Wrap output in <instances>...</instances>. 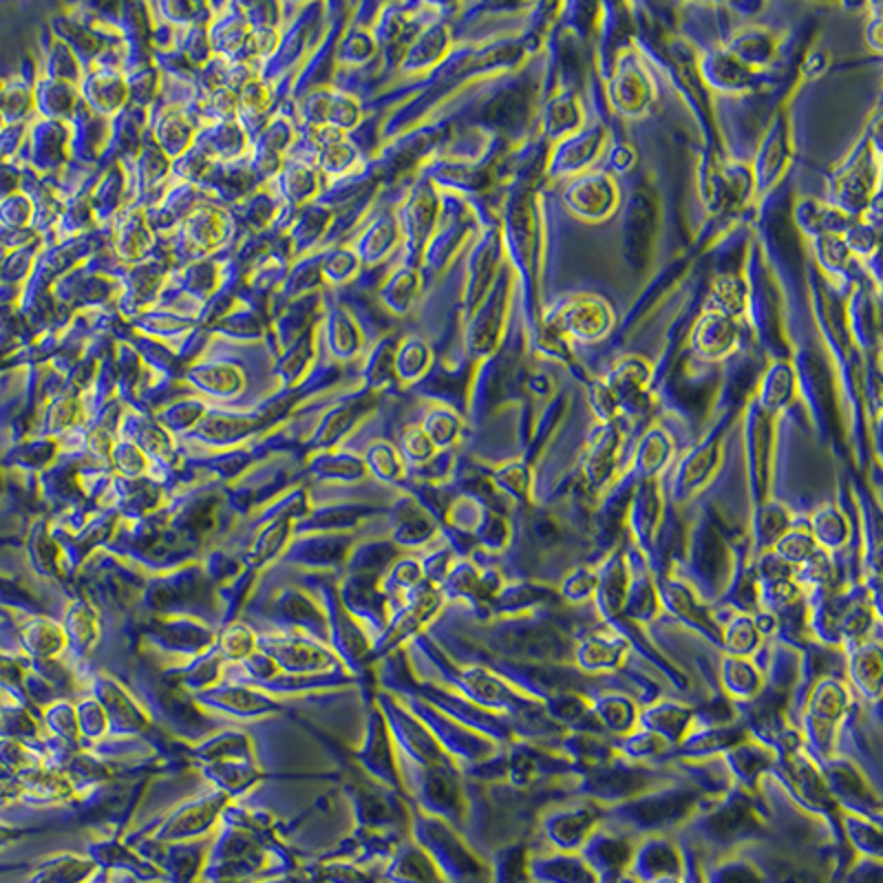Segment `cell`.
Returning <instances> with one entry per match:
<instances>
[{
  "label": "cell",
  "instance_id": "6da1fadb",
  "mask_svg": "<svg viewBox=\"0 0 883 883\" xmlns=\"http://www.w3.org/2000/svg\"><path fill=\"white\" fill-rule=\"evenodd\" d=\"M879 152L872 141H863L848 161H843L828 179V201L857 219L879 192Z\"/></svg>",
  "mask_w": 883,
  "mask_h": 883
},
{
  "label": "cell",
  "instance_id": "7a4b0ae2",
  "mask_svg": "<svg viewBox=\"0 0 883 883\" xmlns=\"http://www.w3.org/2000/svg\"><path fill=\"white\" fill-rule=\"evenodd\" d=\"M611 305L596 294H574L565 298L547 320V327L563 338L592 344L600 342L614 329Z\"/></svg>",
  "mask_w": 883,
  "mask_h": 883
},
{
  "label": "cell",
  "instance_id": "3957f363",
  "mask_svg": "<svg viewBox=\"0 0 883 883\" xmlns=\"http://www.w3.org/2000/svg\"><path fill=\"white\" fill-rule=\"evenodd\" d=\"M605 93L611 110L629 119L647 115L656 102L653 79L642 60L631 51H623L616 60Z\"/></svg>",
  "mask_w": 883,
  "mask_h": 883
},
{
  "label": "cell",
  "instance_id": "277c9868",
  "mask_svg": "<svg viewBox=\"0 0 883 883\" xmlns=\"http://www.w3.org/2000/svg\"><path fill=\"white\" fill-rule=\"evenodd\" d=\"M698 192L702 205L711 214H720L744 203L753 194V177L748 163L702 159L698 168Z\"/></svg>",
  "mask_w": 883,
  "mask_h": 883
},
{
  "label": "cell",
  "instance_id": "5b68a950",
  "mask_svg": "<svg viewBox=\"0 0 883 883\" xmlns=\"http://www.w3.org/2000/svg\"><path fill=\"white\" fill-rule=\"evenodd\" d=\"M561 201L572 216L585 223H600L616 212L620 194L611 174L605 170H587L565 181Z\"/></svg>",
  "mask_w": 883,
  "mask_h": 883
},
{
  "label": "cell",
  "instance_id": "8992f818",
  "mask_svg": "<svg viewBox=\"0 0 883 883\" xmlns=\"http://www.w3.org/2000/svg\"><path fill=\"white\" fill-rule=\"evenodd\" d=\"M609 141V132L600 124H589L576 130L574 135L552 143V152L547 157V174L552 179H572L578 177L605 155Z\"/></svg>",
  "mask_w": 883,
  "mask_h": 883
},
{
  "label": "cell",
  "instance_id": "52a82bcc",
  "mask_svg": "<svg viewBox=\"0 0 883 883\" xmlns=\"http://www.w3.org/2000/svg\"><path fill=\"white\" fill-rule=\"evenodd\" d=\"M792 159V141H790V124L786 115H775L766 126L762 141L755 150L753 161L748 163L753 177V194H766L775 188V183L784 177Z\"/></svg>",
  "mask_w": 883,
  "mask_h": 883
},
{
  "label": "cell",
  "instance_id": "ba28073f",
  "mask_svg": "<svg viewBox=\"0 0 883 883\" xmlns=\"http://www.w3.org/2000/svg\"><path fill=\"white\" fill-rule=\"evenodd\" d=\"M510 280H501V285H494L490 296L472 311L466 327V349L472 358H488L497 351L506 320H508V309H510Z\"/></svg>",
  "mask_w": 883,
  "mask_h": 883
},
{
  "label": "cell",
  "instance_id": "9c48e42d",
  "mask_svg": "<svg viewBox=\"0 0 883 883\" xmlns=\"http://www.w3.org/2000/svg\"><path fill=\"white\" fill-rule=\"evenodd\" d=\"M503 249H506L503 241L494 230L486 232L472 247V254H470L468 267H466L464 291H461L464 313L468 318L490 296L497 274H499V267L503 263Z\"/></svg>",
  "mask_w": 883,
  "mask_h": 883
},
{
  "label": "cell",
  "instance_id": "30bf717a",
  "mask_svg": "<svg viewBox=\"0 0 883 883\" xmlns=\"http://www.w3.org/2000/svg\"><path fill=\"white\" fill-rule=\"evenodd\" d=\"M740 336V320L704 309L689 331V349L700 360L720 362L737 349Z\"/></svg>",
  "mask_w": 883,
  "mask_h": 883
},
{
  "label": "cell",
  "instance_id": "8fae6325",
  "mask_svg": "<svg viewBox=\"0 0 883 883\" xmlns=\"http://www.w3.org/2000/svg\"><path fill=\"white\" fill-rule=\"evenodd\" d=\"M698 73L702 82L722 95H742L748 93L755 84V73L740 64L731 53L722 46L704 51L698 60Z\"/></svg>",
  "mask_w": 883,
  "mask_h": 883
},
{
  "label": "cell",
  "instance_id": "7c38bea8",
  "mask_svg": "<svg viewBox=\"0 0 883 883\" xmlns=\"http://www.w3.org/2000/svg\"><path fill=\"white\" fill-rule=\"evenodd\" d=\"M722 49L726 53H731L748 71L757 73L759 68H766L777 57L779 38L768 26L744 24L728 35V40Z\"/></svg>",
  "mask_w": 883,
  "mask_h": 883
},
{
  "label": "cell",
  "instance_id": "4fadbf2b",
  "mask_svg": "<svg viewBox=\"0 0 883 883\" xmlns=\"http://www.w3.org/2000/svg\"><path fill=\"white\" fill-rule=\"evenodd\" d=\"M603 382L614 393V397H616L620 408L623 406H636L645 397V393L649 389L651 364L645 358L636 355V353L623 355L609 366V371L603 377Z\"/></svg>",
  "mask_w": 883,
  "mask_h": 883
},
{
  "label": "cell",
  "instance_id": "5bb4252c",
  "mask_svg": "<svg viewBox=\"0 0 883 883\" xmlns=\"http://www.w3.org/2000/svg\"><path fill=\"white\" fill-rule=\"evenodd\" d=\"M795 391H797V373H795L792 362L781 360V358L770 360L759 377L755 406L764 415L775 417L792 402Z\"/></svg>",
  "mask_w": 883,
  "mask_h": 883
},
{
  "label": "cell",
  "instance_id": "9a60e30c",
  "mask_svg": "<svg viewBox=\"0 0 883 883\" xmlns=\"http://www.w3.org/2000/svg\"><path fill=\"white\" fill-rule=\"evenodd\" d=\"M792 219H795L797 230L808 241H815L819 236H830V234L841 236V232L852 221V216H848L845 212L834 208L830 201L815 199V196H799L795 203V210H792Z\"/></svg>",
  "mask_w": 883,
  "mask_h": 883
},
{
  "label": "cell",
  "instance_id": "2e32d148",
  "mask_svg": "<svg viewBox=\"0 0 883 883\" xmlns=\"http://www.w3.org/2000/svg\"><path fill=\"white\" fill-rule=\"evenodd\" d=\"M453 35L442 22H430L424 26L406 46L402 55V68L408 73H422L437 66L450 51Z\"/></svg>",
  "mask_w": 883,
  "mask_h": 883
},
{
  "label": "cell",
  "instance_id": "e0dca14e",
  "mask_svg": "<svg viewBox=\"0 0 883 883\" xmlns=\"http://www.w3.org/2000/svg\"><path fill=\"white\" fill-rule=\"evenodd\" d=\"M437 212H439V199L433 190L419 188L411 194V199L406 201V205L397 216V225L413 247L426 245V238L435 230Z\"/></svg>",
  "mask_w": 883,
  "mask_h": 883
},
{
  "label": "cell",
  "instance_id": "ac0fdd59",
  "mask_svg": "<svg viewBox=\"0 0 883 883\" xmlns=\"http://www.w3.org/2000/svg\"><path fill=\"white\" fill-rule=\"evenodd\" d=\"M585 126V110L574 93L552 95L541 113V128L547 141L556 143Z\"/></svg>",
  "mask_w": 883,
  "mask_h": 883
},
{
  "label": "cell",
  "instance_id": "d6986e66",
  "mask_svg": "<svg viewBox=\"0 0 883 883\" xmlns=\"http://www.w3.org/2000/svg\"><path fill=\"white\" fill-rule=\"evenodd\" d=\"M620 446V433L611 424H598L596 430L589 437L587 453L583 459V472L589 479V483H603L609 479L614 464H616V453Z\"/></svg>",
  "mask_w": 883,
  "mask_h": 883
},
{
  "label": "cell",
  "instance_id": "ffe728a7",
  "mask_svg": "<svg viewBox=\"0 0 883 883\" xmlns=\"http://www.w3.org/2000/svg\"><path fill=\"white\" fill-rule=\"evenodd\" d=\"M746 307H748V283L744 280L742 274L722 272L711 280L704 309L720 311L728 318L740 320Z\"/></svg>",
  "mask_w": 883,
  "mask_h": 883
},
{
  "label": "cell",
  "instance_id": "44dd1931",
  "mask_svg": "<svg viewBox=\"0 0 883 883\" xmlns=\"http://www.w3.org/2000/svg\"><path fill=\"white\" fill-rule=\"evenodd\" d=\"M673 455V442L662 426H649L636 448V468L645 477L660 472Z\"/></svg>",
  "mask_w": 883,
  "mask_h": 883
},
{
  "label": "cell",
  "instance_id": "7402d4cb",
  "mask_svg": "<svg viewBox=\"0 0 883 883\" xmlns=\"http://www.w3.org/2000/svg\"><path fill=\"white\" fill-rule=\"evenodd\" d=\"M419 287H422L419 269L404 265V267H397L386 278V283L380 289V298L391 311L404 313L415 302V298L419 294Z\"/></svg>",
  "mask_w": 883,
  "mask_h": 883
},
{
  "label": "cell",
  "instance_id": "603a6c76",
  "mask_svg": "<svg viewBox=\"0 0 883 883\" xmlns=\"http://www.w3.org/2000/svg\"><path fill=\"white\" fill-rule=\"evenodd\" d=\"M430 362H433L430 347L422 338L411 336V338H404L400 342V347L395 349L393 369H395V375L404 384H411V382L419 380L428 371Z\"/></svg>",
  "mask_w": 883,
  "mask_h": 883
},
{
  "label": "cell",
  "instance_id": "cb8c5ba5",
  "mask_svg": "<svg viewBox=\"0 0 883 883\" xmlns=\"http://www.w3.org/2000/svg\"><path fill=\"white\" fill-rule=\"evenodd\" d=\"M848 322H850L852 338L859 342V347L870 349L876 340V309H874L868 291L861 287H857L850 296Z\"/></svg>",
  "mask_w": 883,
  "mask_h": 883
},
{
  "label": "cell",
  "instance_id": "d4e9b609",
  "mask_svg": "<svg viewBox=\"0 0 883 883\" xmlns=\"http://www.w3.org/2000/svg\"><path fill=\"white\" fill-rule=\"evenodd\" d=\"M400 241V225L393 216L377 219L360 241V254L369 263L382 260Z\"/></svg>",
  "mask_w": 883,
  "mask_h": 883
},
{
  "label": "cell",
  "instance_id": "484cf974",
  "mask_svg": "<svg viewBox=\"0 0 883 883\" xmlns=\"http://www.w3.org/2000/svg\"><path fill=\"white\" fill-rule=\"evenodd\" d=\"M812 243V254L817 265L826 276H843L848 272V265L852 260L848 247L843 245L841 236L830 234V236H819Z\"/></svg>",
  "mask_w": 883,
  "mask_h": 883
},
{
  "label": "cell",
  "instance_id": "4316f807",
  "mask_svg": "<svg viewBox=\"0 0 883 883\" xmlns=\"http://www.w3.org/2000/svg\"><path fill=\"white\" fill-rule=\"evenodd\" d=\"M422 430L426 433V437L430 439V444H433L435 448L450 446V444L457 439L459 430H461V419H459V415H457L453 408H448V406H435V408H430V411L426 413L424 424H422Z\"/></svg>",
  "mask_w": 883,
  "mask_h": 883
},
{
  "label": "cell",
  "instance_id": "83f0119b",
  "mask_svg": "<svg viewBox=\"0 0 883 883\" xmlns=\"http://www.w3.org/2000/svg\"><path fill=\"white\" fill-rule=\"evenodd\" d=\"M841 241L848 247L852 258H859L863 263L872 260L876 249H879V227L865 223L863 219H852L848 227L841 232Z\"/></svg>",
  "mask_w": 883,
  "mask_h": 883
},
{
  "label": "cell",
  "instance_id": "f1b7e54d",
  "mask_svg": "<svg viewBox=\"0 0 883 883\" xmlns=\"http://www.w3.org/2000/svg\"><path fill=\"white\" fill-rule=\"evenodd\" d=\"M810 525H812L815 536H817L821 543H826V545H839V543L845 541V534H848L845 519H843V514H841L834 506H830V503H826V506H821V508L815 510V514H812V519H810Z\"/></svg>",
  "mask_w": 883,
  "mask_h": 883
},
{
  "label": "cell",
  "instance_id": "f546056e",
  "mask_svg": "<svg viewBox=\"0 0 883 883\" xmlns=\"http://www.w3.org/2000/svg\"><path fill=\"white\" fill-rule=\"evenodd\" d=\"M468 234H470V225L464 223V221H455V223L446 225L444 227V236L428 245L426 258L435 267H442L446 260H450L455 256L457 247H461L468 241Z\"/></svg>",
  "mask_w": 883,
  "mask_h": 883
},
{
  "label": "cell",
  "instance_id": "4dcf8cb0",
  "mask_svg": "<svg viewBox=\"0 0 883 883\" xmlns=\"http://www.w3.org/2000/svg\"><path fill=\"white\" fill-rule=\"evenodd\" d=\"M585 395H587V402H589V408H592L594 417L600 424H611L618 417L620 406H618L614 393L603 382V377L589 380L587 386H585Z\"/></svg>",
  "mask_w": 883,
  "mask_h": 883
},
{
  "label": "cell",
  "instance_id": "1f68e13d",
  "mask_svg": "<svg viewBox=\"0 0 883 883\" xmlns=\"http://www.w3.org/2000/svg\"><path fill=\"white\" fill-rule=\"evenodd\" d=\"M717 461V444H704L700 448H695L691 453V457H687L682 472H680V481L687 488H693L698 483H702L706 479V475L711 472L713 464Z\"/></svg>",
  "mask_w": 883,
  "mask_h": 883
},
{
  "label": "cell",
  "instance_id": "d6a6232c",
  "mask_svg": "<svg viewBox=\"0 0 883 883\" xmlns=\"http://www.w3.org/2000/svg\"><path fill=\"white\" fill-rule=\"evenodd\" d=\"M854 680L859 682V687L868 693V695H876L879 691V673H881V664H879V649L876 647H865L857 660H854Z\"/></svg>",
  "mask_w": 883,
  "mask_h": 883
},
{
  "label": "cell",
  "instance_id": "836d02e7",
  "mask_svg": "<svg viewBox=\"0 0 883 883\" xmlns=\"http://www.w3.org/2000/svg\"><path fill=\"white\" fill-rule=\"evenodd\" d=\"M492 481L501 490H506L508 494H514L519 499L525 497V492H528V470L521 461H510V464L501 466L499 470H494Z\"/></svg>",
  "mask_w": 883,
  "mask_h": 883
},
{
  "label": "cell",
  "instance_id": "e575fe53",
  "mask_svg": "<svg viewBox=\"0 0 883 883\" xmlns=\"http://www.w3.org/2000/svg\"><path fill=\"white\" fill-rule=\"evenodd\" d=\"M777 554L786 561H808L815 554V541L806 532H788L786 536L779 539L777 543Z\"/></svg>",
  "mask_w": 883,
  "mask_h": 883
},
{
  "label": "cell",
  "instance_id": "d590c367",
  "mask_svg": "<svg viewBox=\"0 0 883 883\" xmlns=\"http://www.w3.org/2000/svg\"><path fill=\"white\" fill-rule=\"evenodd\" d=\"M636 148L625 141H614L605 148V161H607V174H627L636 166Z\"/></svg>",
  "mask_w": 883,
  "mask_h": 883
},
{
  "label": "cell",
  "instance_id": "8d00e7d4",
  "mask_svg": "<svg viewBox=\"0 0 883 883\" xmlns=\"http://www.w3.org/2000/svg\"><path fill=\"white\" fill-rule=\"evenodd\" d=\"M355 159H358L355 150L342 141H336V143H329L322 148V163L327 170H331L336 174L349 172L353 168Z\"/></svg>",
  "mask_w": 883,
  "mask_h": 883
},
{
  "label": "cell",
  "instance_id": "74e56055",
  "mask_svg": "<svg viewBox=\"0 0 883 883\" xmlns=\"http://www.w3.org/2000/svg\"><path fill=\"white\" fill-rule=\"evenodd\" d=\"M402 448H404V453H406L413 461H426V459L435 453V446L430 444V439L426 437V433H424L422 428H417V426H413V428H408V430L404 433V437H402Z\"/></svg>",
  "mask_w": 883,
  "mask_h": 883
},
{
  "label": "cell",
  "instance_id": "f35d334b",
  "mask_svg": "<svg viewBox=\"0 0 883 883\" xmlns=\"http://www.w3.org/2000/svg\"><path fill=\"white\" fill-rule=\"evenodd\" d=\"M620 656V645L616 642H600V638H592V642L585 647L583 658L587 664L596 667V664H611L616 662V658ZM581 658V660H583Z\"/></svg>",
  "mask_w": 883,
  "mask_h": 883
},
{
  "label": "cell",
  "instance_id": "ab89813d",
  "mask_svg": "<svg viewBox=\"0 0 883 883\" xmlns=\"http://www.w3.org/2000/svg\"><path fill=\"white\" fill-rule=\"evenodd\" d=\"M369 459H371L373 468L377 470V475H382L386 479H393L400 475V459L393 453V448H389L386 444H377L375 448H371Z\"/></svg>",
  "mask_w": 883,
  "mask_h": 883
},
{
  "label": "cell",
  "instance_id": "60d3db41",
  "mask_svg": "<svg viewBox=\"0 0 883 883\" xmlns=\"http://www.w3.org/2000/svg\"><path fill=\"white\" fill-rule=\"evenodd\" d=\"M726 645H728V649H733L737 653L751 651L755 645V631L751 627V620H746V618L735 620V625H731V629L726 634Z\"/></svg>",
  "mask_w": 883,
  "mask_h": 883
},
{
  "label": "cell",
  "instance_id": "b9f144b4",
  "mask_svg": "<svg viewBox=\"0 0 883 883\" xmlns=\"http://www.w3.org/2000/svg\"><path fill=\"white\" fill-rule=\"evenodd\" d=\"M828 66H830L828 53L817 49V51H810V53L801 60L799 71H801V77H804V79H817V77H821V75L828 71Z\"/></svg>",
  "mask_w": 883,
  "mask_h": 883
},
{
  "label": "cell",
  "instance_id": "7bdbcfd3",
  "mask_svg": "<svg viewBox=\"0 0 883 883\" xmlns=\"http://www.w3.org/2000/svg\"><path fill=\"white\" fill-rule=\"evenodd\" d=\"M865 44L872 53H881V13L870 15V22L865 24Z\"/></svg>",
  "mask_w": 883,
  "mask_h": 883
},
{
  "label": "cell",
  "instance_id": "ee69618b",
  "mask_svg": "<svg viewBox=\"0 0 883 883\" xmlns=\"http://www.w3.org/2000/svg\"><path fill=\"white\" fill-rule=\"evenodd\" d=\"M598 883H638L636 876H627L623 872H607Z\"/></svg>",
  "mask_w": 883,
  "mask_h": 883
},
{
  "label": "cell",
  "instance_id": "f6af8a7d",
  "mask_svg": "<svg viewBox=\"0 0 883 883\" xmlns=\"http://www.w3.org/2000/svg\"><path fill=\"white\" fill-rule=\"evenodd\" d=\"M651 883H680V881H678V876H660V879H653Z\"/></svg>",
  "mask_w": 883,
  "mask_h": 883
}]
</instances>
